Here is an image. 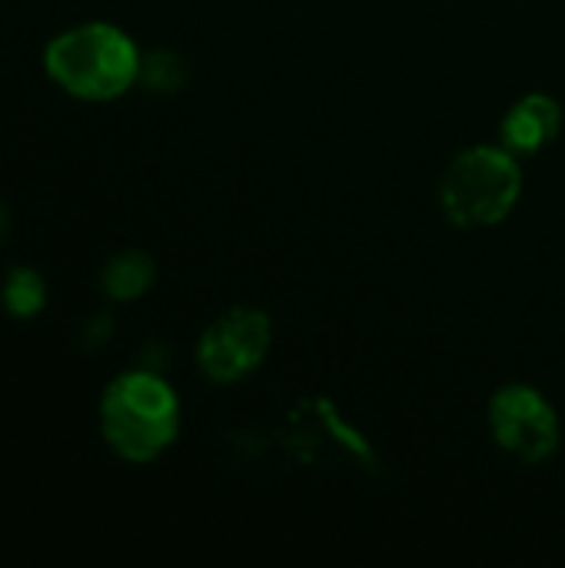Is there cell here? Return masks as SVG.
I'll use <instances>...</instances> for the list:
<instances>
[{
  "label": "cell",
  "instance_id": "obj_6",
  "mask_svg": "<svg viewBox=\"0 0 565 568\" xmlns=\"http://www.w3.org/2000/svg\"><path fill=\"white\" fill-rule=\"evenodd\" d=\"M559 126H563V106L549 93H529L509 106L500 133H503V146L519 156V153L546 150L559 136Z\"/></svg>",
  "mask_w": 565,
  "mask_h": 568
},
{
  "label": "cell",
  "instance_id": "obj_9",
  "mask_svg": "<svg viewBox=\"0 0 565 568\" xmlns=\"http://www.w3.org/2000/svg\"><path fill=\"white\" fill-rule=\"evenodd\" d=\"M43 283L33 270H13L7 286H3V303L13 316H33L43 306Z\"/></svg>",
  "mask_w": 565,
  "mask_h": 568
},
{
  "label": "cell",
  "instance_id": "obj_8",
  "mask_svg": "<svg viewBox=\"0 0 565 568\" xmlns=\"http://www.w3.org/2000/svg\"><path fill=\"white\" fill-rule=\"evenodd\" d=\"M140 80L157 93H176L186 83V63L173 50H153L140 57Z\"/></svg>",
  "mask_w": 565,
  "mask_h": 568
},
{
  "label": "cell",
  "instance_id": "obj_10",
  "mask_svg": "<svg viewBox=\"0 0 565 568\" xmlns=\"http://www.w3.org/2000/svg\"><path fill=\"white\" fill-rule=\"evenodd\" d=\"M7 230H10V223H7V213H3V206H0V243H3V236H7Z\"/></svg>",
  "mask_w": 565,
  "mask_h": 568
},
{
  "label": "cell",
  "instance_id": "obj_1",
  "mask_svg": "<svg viewBox=\"0 0 565 568\" xmlns=\"http://www.w3.org/2000/svg\"><path fill=\"white\" fill-rule=\"evenodd\" d=\"M100 426L117 456L130 463H150L176 439V393L157 373H123L103 393Z\"/></svg>",
  "mask_w": 565,
  "mask_h": 568
},
{
  "label": "cell",
  "instance_id": "obj_7",
  "mask_svg": "<svg viewBox=\"0 0 565 568\" xmlns=\"http://www.w3.org/2000/svg\"><path fill=\"white\" fill-rule=\"evenodd\" d=\"M153 276H157V266L143 250H123L103 266L100 286H103V293L110 300L130 303V300H137V296H143L150 290Z\"/></svg>",
  "mask_w": 565,
  "mask_h": 568
},
{
  "label": "cell",
  "instance_id": "obj_4",
  "mask_svg": "<svg viewBox=\"0 0 565 568\" xmlns=\"http://www.w3.org/2000/svg\"><path fill=\"white\" fill-rule=\"evenodd\" d=\"M273 343V320L256 306H233L216 316L196 346V363L213 383H240L266 359Z\"/></svg>",
  "mask_w": 565,
  "mask_h": 568
},
{
  "label": "cell",
  "instance_id": "obj_3",
  "mask_svg": "<svg viewBox=\"0 0 565 568\" xmlns=\"http://www.w3.org/2000/svg\"><path fill=\"white\" fill-rule=\"evenodd\" d=\"M523 193V170L506 146H470L443 173L440 206L460 230L503 223Z\"/></svg>",
  "mask_w": 565,
  "mask_h": 568
},
{
  "label": "cell",
  "instance_id": "obj_2",
  "mask_svg": "<svg viewBox=\"0 0 565 568\" xmlns=\"http://www.w3.org/2000/svg\"><path fill=\"white\" fill-rule=\"evenodd\" d=\"M47 73L80 100H113L140 80V50L113 23H83L47 47Z\"/></svg>",
  "mask_w": 565,
  "mask_h": 568
},
{
  "label": "cell",
  "instance_id": "obj_5",
  "mask_svg": "<svg viewBox=\"0 0 565 568\" xmlns=\"http://www.w3.org/2000/svg\"><path fill=\"white\" fill-rule=\"evenodd\" d=\"M490 429L503 453L523 463H546L559 449V419L543 393L523 383L503 386L490 403Z\"/></svg>",
  "mask_w": 565,
  "mask_h": 568
}]
</instances>
